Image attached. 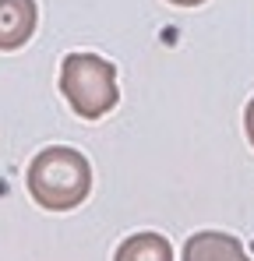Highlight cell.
Here are the masks:
<instances>
[{
	"instance_id": "6da1fadb",
	"label": "cell",
	"mask_w": 254,
	"mask_h": 261,
	"mask_svg": "<svg viewBox=\"0 0 254 261\" xmlns=\"http://www.w3.org/2000/svg\"><path fill=\"white\" fill-rule=\"evenodd\" d=\"M29 194L46 212H71L92 191V166L78 148L49 145L29 163Z\"/></svg>"
},
{
	"instance_id": "7a4b0ae2",
	"label": "cell",
	"mask_w": 254,
	"mask_h": 261,
	"mask_svg": "<svg viewBox=\"0 0 254 261\" xmlns=\"http://www.w3.org/2000/svg\"><path fill=\"white\" fill-rule=\"evenodd\" d=\"M60 92L82 120H99L120 99L117 67L95 53H67L60 64Z\"/></svg>"
},
{
	"instance_id": "3957f363",
	"label": "cell",
	"mask_w": 254,
	"mask_h": 261,
	"mask_svg": "<svg viewBox=\"0 0 254 261\" xmlns=\"http://www.w3.org/2000/svg\"><path fill=\"white\" fill-rule=\"evenodd\" d=\"M39 21L36 0H0V49H21Z\"/></svg>"
},
{
	"instance_id": "277c9868",
	"label": "cell",
	"mask_w": 254,
	"mask_h": 261,
	"mask_svg": "<svg viewBox=\"0 0 254 261\" xmlns=\"http://www.w3.org/2000/svg\"><path fill=\"white\" fill-rule=\"evenodd\" d=\"M184 261H251V258L237 237L219 233V229H201V233L187 237Z\"/></svg>"
},
{
	"instance_id": "5b68a950",
	"label": "cell",
	"mask_w": 254,
	"mask_h": 261,
	"mask_svg": "<svg viewBox=\"0 0 254 261\" xmlns=\"http://www.w3.org/2000/svg\"><path fill=\"white\" fill-rule=\"evenodd\" d=\"M113 261H173V247L163 233H134L117 247Z\"/></svg>"
},
{
	"instance_id": "8992f818",
	"label": "cell",
	"mask_w": 254,
	"mask_h": 261,
	"mask_svg": "<svg viewBox=\"0 0 254 261\" xmlns=\"http://www.w3.org/2000/svg\"><path fill=\"white\" fill-rule=\"evenodd\" d=\"M244 130H247V141L254 145V99L247 102V110H244Z\"/></svg>"
},
{
	"instance_id": "52a82bcc",
	"label": "cell",
	"mask_w": 254,
	"mask_h": 261,
	"mask_svg": "<svg viewBox=\"0 0 254 261\" xmlns=\"http://www.w3.org/2000/svg\"><path fill=\"white\" fill-rule=\"evenodd\" d=\"M169 4H176V7H201L205 0H169Z\"/></svg>"
}]
</instances>
